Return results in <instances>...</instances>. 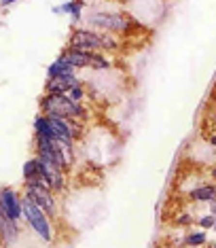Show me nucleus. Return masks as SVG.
<instances>
[{
  "instance_id": "10",
  "label": "nucleus",
  "mask_w": 216,
  "mask_h": 248,
  "mask_svg": "<svg viewBox=\"0 0 216 248\" xmlns=\"http://www.w3.org/2000/svg\"><path fill=\"white\" fill-rule=\"evenodd\" d=\"M191 200L200 204H216V187L214 185H201L191 191Z\"/></svg>"
},
{
  "instance_id": "8",
  "label": "nucleus",
  "mask_w": 216,
  "mask_h": 248,
  "mask_svg": "<svg viewBox=\"0 0 216 248\" xmlns=\"http://www.w3.org/2000/svg\"><path fill=\"white\" fill-rule=\"evenodd\" d=\"M81 85L78 77L72 72V75H62V77H55V78H49L47 81V92H53V93H66L68 89Z\"/></svg>"
},
{
  "instance_id": "1",
  "label": "nucleus",
  "mask_w": 216,
  "mask_h": 248,
  "mask_svg": "<svg viewBox=\"0 0 216 248\" xmlns=\"http://www.w3.org/2000/svg\"><path fill=\"white\" fill-rule=\"evenodd\" d=\"M85 24L92 28H100L104 32H127L134 24V19L129 17L125 11H115V9H102L93 7L87 15H83Z\"/></svg>"
},
{
  "instance_id": "6",
  "label": "nucleus",
  "mask_w": 216,
  "mask_h": 248,
  "mask_svg": "<svg viewBox=\"0 0 216 248\" xmlns=\"http://www.w3.org/2000/svg\"><path fill=\"white\" fill-rule=\"evenodd\" d=\"M36 161H38V172H41L45 185H47L49 189L62 191L66 187V178H64V170H62V168H58L55 163H51L49 159H45L41 155H36Z\"/></svg>"
},
{
  "instance_id": "23",
  "label": "nucleus",
  "mask_w": 216,
  "mask_h": 248,
  "mask_svg": "<svg viewBox=\"0 0 216 248\" xmlns=\"http://www.w3.org/2000/svg\"><path fill=\"white\" fill-rule=\"evenodd\" d=\"M212 229H214V231H216V223H214V227H212Z\"/></svg>"
},
{
  "instance_id": "17",
  "label": "nucleus",
  "mask_w": 216,
  "mask_h": 248,
  "mask_svg": "<svg viewBox=\"0 0 216 248\" xmlns=\"http://www.w3.org/2000/svg\"><path fill=\"white\" fill-rule=\"evenodd\" d=\"M176 225H193V217L191 214H178V218H176Z\"/></svg>"
},
{
  "instance_id": "9",
  "label": "nucleus",
  "mask_w": 216,
  "mask_h": 248,
  "mask_svg": "<svg viewBox=\"0 0 216 248\" xmlns=\"http://www.w3.org/2000/svg\"><path fill=\"white\" fill-rule=\"evenodd\" d=\"M62 55L68 60V64H70L75 70H78V68H92V55H93V51H83V49L68 47V51H64Z\"/></svg>"
},
{
  "instance_id": "4",
  "label": "nucleus",
  "mask_w": 216,
  "mask_h": 248,
  "mask_svg": "<svg viewBox=\"0 0 216 248\" xmlns=\"http://www.w3.org/2000/svg\"><path fill=\"white\" fill-rule=\"evenodd\" d=\"M21 206H24L26 223L32 227L34 233H36L43 242H47V244L49 242H53V229H51V223H49V214L28 195L21 197Z\"/></svg>"
},
{
  "instance_id": "15",
  "label": "nucleus",
  "mask_w": 216,
  "mask_h": 248,
  "mask_svg": "<svg viewBox=\"0 0 216 248\" xmlns=\"http://www.w3.org/2000/svg\"><path fill=\"white\" fill-rule=\"evenodd\" d=\"M214 223H216V217L212 212H210V214H201V217L197 218V225H200L201 229H212Z\"/></svg>"
},
{
  "instance_id": "14",
  "label": "nucleus",
  "mask_w": 216,
  "mask_h": 248,
  "mask_svg": "<svg viewBox=\"0 0 216 248\" xmlns=\"http://www.w3.org/2000/svg\"><path fill=\"white\" fill-rule=\"evenodd\" d=\"M110 66H112L110 60H106L104 55H100V53L93 51V55H92V70H108Z\"/></svg>"
},
{
  "instance_id": "7",
  "label": "nucleus",
  "mask_w": 216,
  "mask_h": 248,
  "mask_svg": "<svg viewBox=\"0 0 216 248\" xmlns=\"http://www.w3.org/2000/svg\"><path fill=\"white\" fill-rule=\"evenodd\" d=\"M0 210L7 217L21 221L24 218V206H21V197L17 195L15 189H0Z\"/></svg>"
},
{
  "instance_id": "12",
  "label": "nucleus",
  "mask_w": 216,
  "mask_h": 248,
  "mask_svg": "<svg viewBox=\"0 0 216 248\" xmlns=\"http://www.w3.org/2000/svg\"><path fill=\"white\" fill-rule=\"evenodd\" d=\"M185 244H189V246H203V244H208L206 229H197V231H191V233H186Z\"/></svg>"
},
{
  "instance_id": "22",
  "label": "nucleus",
  "mask_w": 216,
  "mask_h": 248,
  "mask_svg": "<svg viewBox=\"0 0 216 248\" xmlns=\"http://www.w3.org/2000/svg\"><path fill=\"white\" fill-rule=\"evenodd\" d=\"M212 214H214V217H216V204H212Z\"/></svg>"
},
{
  "instance_id": "2",
  "label": "nucleus",
  "mask_w": 216,
  "mask_h": 248,
  "mask_svg": "<svg viewBox=\"0 0 216 248\" xmlns=\"http://www.w3.org/2000/svg\"><path fill=\"white\" fill-rule=\"evenodd\" d=\"M41 108L45 115L64 117V119H83L85 117V108L81 106V102L70 100L66 93L47 92V95L41 100Z\"/></svg>"
},
{
  "instance_id": "16",
  "label": "nucleus",
  "mask_w": 216,
  "mask_h": 248,
  "mask_svg": "<svg viewBox=\"0 0 216 248\" xmlns=\"http://www.w3.org/2000/svg\"><path fill=\"white\" fill-rule=\"evenodd\" d=\"M66 95L70 100H75V102H83V98H85V92H83V87L81 85H77V87H72V89H68Z\"/></svg>"
},
{
  "instance_id": "20",
  "label": "nucleus",
  "mask_w": 216,
  "mask_h": 248,
  "mask_svg": "<svg viewBox=\"0 0 216 248\" xmlns=\"http://www.w3.org/2000/svg\"><path fill=\"white\" fill-rule=\"evenodd\" d=\"M208 140H210V144H212V146H214V149H216V134H212V136H210Z\"/></svg>"
},
{
  "instance_id": "3",
  "label": "nucleus",
  "mask_w": 216,
  "mask_h": 248,
  "mask_svg": "<svg viewBox=\"0 0 216 248\" xmlns=\"http://www.w3.org/2000/svg\"><path fill=\"white\" fill-rule=\"evenodd\" d=\"M72 49H83V51H108V49H117L119 43L108 32H93L87 28H78L70 36Z\"/></svg>"
},
{
  "instance_id": "13",
  "label": "nucleus",
  "mask_w": 216,
  "mask_h": 248,
  "mask_svg": "<svg viewBox=\"0 0 216 248\" xmlns=\"http://www.w3.org/2000/svg\"><path fill=\"white\" fill-rule=\"evenodd\" d=\"M24 180H32V178H36L38 174V161H36V157H34V159H28L26 163H24Z\"/></svg>"
},
{
  "instance_id": "5",
  "label": "nucleus",
  "mask_w": 216,
  "mask_h": 248,
  "mask_svg": "<svg viewBox=\"0 0 216 248\" xmlns=\"http://www.w3.org/2000/svg\"><path fill=\"white\" fill-rule=\"evenodd\" d=\"M26 195L32 197L38 206L43 208L49 217H53L58 206H55V197H53V189H49L43 183H26Z\"/></svg>"
},
{
  "instance_id": "11",
  "label": "nucleus",
  "mask_w": 216,
  "mask_h": 248,
  "mask_svg": "<svg viewBox=\"0 0 216 248\" xmlns=\"http://www.w3.org/2000/svg\"><path fill=\"white\" fill-rule=\"evenodd\" d=\"M72 72H75V68L68 64V60L64 58V55H60V58L53 62V64H49L47 78H55V77H62V75H72Z\"/></svg>"
},
{
  "instance_id": "18",
  "label": "nucleus",
  "mask_w": 216,
  "mask_h": 248,
  "mask_svg": "<svg viewBox=\"0 0 216 248\" xmlns=\"http://www.w3.org/2000/svg\"><path fill=\"white\" fill-rule=\"evenodd\" d=\"M13 2H19V0H0V4H2V7H9V4H13Z\"/></svg>"
},
{
  "instance_id": "21",
  "label": "nucleus",
  "mask_w": 216,
  "mask_h": 248,
  "mask_svg": "<svg viewBox=\"0 0 216 248\" xmlns=\"http://www.w3.org/2000/svg\"><path fill=\"white\" fill-rule=\"evenodd\" d=\"M210 176H212V180H214V183H216V166L212 168V172H210Z\"/></svg>"
},
{
  "instance_id": "19",
  "label": "nucleus",
  "mask_w": 216,
  "mask_h": 248,
  "mask_svg": "<svg viewBox=\"0 0 216 248\" xmlns=\"http://www.w3.org/2000/svg\"><path fill=\"white\" fill-rule=\"evenodd\" d=\"M83 2H115V0H83Z\"/></svg>"
}]
</instances>
